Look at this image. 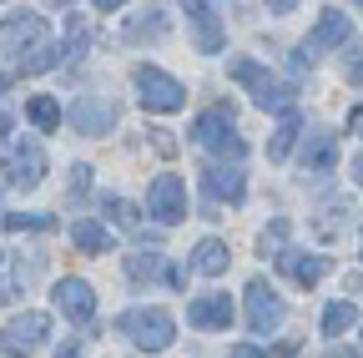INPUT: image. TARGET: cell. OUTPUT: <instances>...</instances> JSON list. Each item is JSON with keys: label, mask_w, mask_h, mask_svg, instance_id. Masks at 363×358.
<instances>
[{"label": "cell", "mask_w": 363, "mask_h": 358, "mask_svg": "<svg viewBox=\"0 0 363 358\" xmlns=\"http://www.w3.org/2000/svg\"><path fill=\"white\" fill-rule=\"evenodd\" d=\"M16 66H21V76H35V71H51V66H61V46H40L35 56L16 61Z\"/></svg>", "instance_id": "4316f807"}, {"label": "cell", "mask_w": 363, "mask_h": 358, "mask_svg": "<svg viewBox=\"0 0 363 358\" xmlns=\"http://www.w3.org/2000/svg\"><path fill=\"white\" fill-rule=\"evenodd\" d=\"M283 323H288V303L278 298V288L262 283V278H252L247 283V328L272 338V333H283Z\"/></svg>", "instance_id": "8992f818"}, {"label": "cell", "mask_w": 363, "mask_h": 358, "mask_svg": "<svg viewBox=\"0 0 363 358\" xmlns=\"http://www.w3.org/2000/svg\"><path fill=\"white\" fill-rule=\"evenodd\" d=\"M323 358H363V353H358V348H343V343H333Z\"/></svg>", "instance_id": "4dcf8cb0"}, {"label": "cell", "mask_w": 363, "mask_h": 358, "mask_svg": "<svg viewBox=\"0 0 363 358\" xmlns=\"http://www.w3.org/2000/svg\"><path fill=\"white\" fill-rule=\"evenodd\" d=\"M0 96H6V76H0Z\"/></svg>", "instance_id": "8d00e7d4"}, {"label": "cell", "mask_w": 363, "mask_h": 358, "mask_svg": "<svg viewBox=\"0 0 363 358\" xmlns=\"http://www.w3.org/2000/svg\"><path fill=\"white\" fill-rule=\"evenodd\" d=\"M11 298V283H6V252H0V303Z\"/></svg>", "instance_id": "d6a6232c"}, {"label": "cell", "mask_w": 363, "mask_h": 358, "mask_svg": "<svg viewBox=\"0 0 363 358\" xmlns=\"http://www.w3.org/2000/svg\"><path fill=\"white\" fill-rule=\"evenodd\" d=\"M257 247H262V257H283L288 252V217H272L257 237Z\"/></svg>", "instance_id": "484cf974"}, {"label": "cell", "mask_w": 363, "mask_h": 358, "mask_svg": "<svg viewBox=\"0 0 363 358\" xmlns=\"http://www.w3.org/2000/svg\"><path fill=\"white\" fill-rule=\"evenodd\" d=\"M298 162H303V172H318V177L333 172V167H338V137H333V131H308Z\"/></svg>", "instance_id": "e0dca14e"}, {"label": "cell", "mask_w": 363, "mask_h": 358, "mask_svg": "<svg viewBox=\"0 0 363 358\" xmlns=\"http://www.w3.org/2000/svg\"><path fill=\"white\" fill-rule=\"evenodd\" d=\"M45 46V16H11L0 21V51H11L16 61H26V51L35 56Z\"/></svg>", "instance_id": "30bf717a"}, {"label": "cell", "mask_w": 363, "mask_h": 358, "mask_svg": "<svg viewBox=\"0 0 363 358\" xmlns=\"http://www.w3.org/2000/svg\"><path fill=\"white\" fill-rule=\"evenodd\" d=\"M202 187H207V197L212 202H242L247 197V177H242V167H217V162H207L202 167Z\"/></svg>", "instance_id": "4fadbf2b"}, {"label": "cell", "mask_w": 363, "mask_h": 358, "mask_svg": "<svg viewBox=\"0 0 363 358\" xmlns=\"http://www.w3.org/2000/svg\"><path fill=\"white\" fill-rule=\"evenodd\" d=\"M101 212H106V222H111V228H121V233H136V228H142V207H136L131 197H101Z\"/></svg>", "instance_id": "ffe728a7"}, {"label": "cell", "mask_w": 363, "mask_h": 358, "mask_svg": "<svg viewBox=\"0 0 363 358\" xmlns=\"http://www.w3.org/2000/svg\"><path fill=\"white\" fill-rule=\"evenodd\" d=\"M56 358H76V348H66V353H56Z\"/></svg>", "instance_id": "d590c367"}, {"label": "cell", "mask_w": 363, "mask_h": 358, "mask_svg": "<svg viewBox=\"0 0 363 358\" xmlns=\"http://www.w3.org/2000/svg\"><path fill=\"white\" fill-rule=\"evenodd\" d=\"M278 267H283L293 283H303V288H313V283L328 278V257H323V252H298V247H288V252L278 257Z\"/></svg>", "instance_id": "2e32d148"}, {"label": "cell", "mask_w": 363, "mask_h": 358, "mask_svg": "<svg viewBox=\"0 0 363 358\" xmlns=\"http://www.w3.org/2000/svg\"><path fill=\"white\" fill-rule=\"evenodd\" d=\"M227 358H272V353L257 348V343H238V348H227Z\"/></svg>", "instance_id": "f546056e"}, {"label": "cell", "mask_w": 363, "mask_h": 358, "mask_svg": "<svg viewBox=\"0 0 363 358\" xmlns=\"http://www.w3.org/2000/svg\"><path fill=\"white\" fill-rule=\"evenodd\" d=\"M162 30H167V11H157V6H147L142 16L126 21V40H147V35H162Z\"/></svg>", "instance_id": "cb8c5ba5"}, {"label": "cell", "mask_w": 363, "mask_h": 358, "mask_svg": "<svg viewBox=\"0 0 363 358\" xmlns=\"http://www.w3.org/2000/svg\"><path fill=\"white\" fill-rule=\"evenodd\" d=\"M187 323L202 328V333H227L233 328V298L227 293H202L187 303Z\"/></svg>", "instance_id": "8fae6325"}, {"label": "cell", "mask_w": 363, "mask_h": 358, "mask_svg": "<svg viewBox=\"0 0 363 358\" xmlns=\"http://www.w3.org/2000/svg\"><path fill=\"white\" fill-rule=\"evenodd\" d=\"M116 328H121L136 348H147V353H167V348L177 343V318H172L167 308H157V303L126 308L121 318H116Z\"/></svg>", "instance_id": "7a4b0ae2"}, {"label": "cell", "mask_w": 363, "mask_h": 358, "mask_svg": "<svg viewBox=\"0 0 363 358\" xmlns=\"http://www.w3.org/2000/svg\"><path fill=\"white\" fill-rule=\"evenodd\" d=\"M45 333H51V318L35 313V308H26V313H16V318L0 328V353L6 358H30L45 343Z\"/></svg>", "instance_id": "5b68a950"}, {"label": "cell", "mask_w": 363, "mask_h": 358, "mask_svg": "<svg viewBox=\"0 0 363 358\" xmlns=\"http://www.w3.org/2000/svg\"><path fill=\"white\" fill-rule=\"evenodd\" d=\"M298 131H303V121H298V111H288L278 121V131H272V142H267V162H283L293 152V142H298Z\"/></svg>", "instance_id": "7402d4cb"}, {"label": "cell", "mask_w": 363, "mask_h": 358, "mask_svg": "<svg viewBox=\"0 0 363 358\" xmlns=\"http://www.w3.org/2000/svg\"><path fill=\"white\" fill-rule=\"evenodd\" d=\"M348 328H358V303H348V298L343 303H328L323 308V333L328 338H343Z\"/></svg>", "instance_id": "44dd1931"}, {"label": "cell", "mask_w": 363, "mask_h": 358, "mask_svg": "<svg viewBox=\"0 0 363 358\" xmlns=\"http://www.w3.org/2000/svg\"><path fill=\"white\" fill-rule=\"evenodd\" d=\"M131 86H136V101H142L152 116H172V111L187 106V86H182L177 76H167L162 66H136Z\"/></svg>", "instance_id": "277c9868"}, {"label": "cell", "mask_w": 363, "mask_h": 358, "mask_svg": "<svg viewBox=\"0 0 363 358\" xmlns=\"http://www.w3.org/2000/svg\"><path fill=\"white\" fill-rule=\"evenodd\" d=\"M51 298H56V308L66 313L71 323H91V318H96V293H91L86 278H61L51 288Z\"/></svg>", "instance_id": "7c38bea8"}, {"label": "cell", "mask_w": 363, "mask_h": 358, "mask_svg": "<svg viewBox=\"0 0 363 358\" xmlns=\"http://www.w3.org/2000/svg\"><path fill=\"white\" fill-rule=\"evenodd\" d=\"M187 137H192V147L212 152L217 167H242V157H247V142L238 137V116H233V106H207V111L192 121Z\"/></svg>", "instance_id": "6da1fadb"}, {"label": "cell", "mask_w": 363, "mask_h": 358, "mask_svg": "<svg viewBox=\"0 0 363 358\" xmlns=\"http://www.w3.org/2000/svg\"><path fill=\"white\" fill-rule=\"evenodd\" d=\"M187 11V21H192V30H197V51H222V16H217V6H207V0H192V6H182Z\"/></svg>", "instance_id": "9a60e30c"}, {"label": "cell", "mask_w": 363, "mask_h": 358, "mask_svg": "<svg viewBox=\"0 0 363 358\" xmlns=\"http://www.w3.org/2000/svg\"><path fill=\"white\" fill-rule=\"evenodd\" d=\"M348 81H358V86H363V56H348Z\"/></svg>", "instance_id": "1f68e13d"}, {"label": "cell", "mask_w": 363, "mask_h": 358, "mask_svg": "<svg viewBox=\"0 0 363 358\" xmlns=\"http://www.w3.org/2000/svg\"><path fill=\"white\" fill-rule=\"evenodd\" d=\"M358 257H363V242H358Z\"/></svg>", "instance_id": "74e56055"}, {"label": "cell", "mask_w": 363, "mask_h": 358, "mask_svg": "<svg viewBox=\"0 0 363 358\" xmlns=\"http://www.w3.org/2000/svg\"><path fill=\"white\" fill-rule=\"evenodd\" d=\"M11 137V116H0V142H6Z\"/></svg>", "instance_id": "e575fe53"}, {"label": "cell", "mask_w": 363, "mask_h": 358, "mask_svg": "<svg viewBox=\"0 0 363 358\" xmlns=\"http://www.w3.org/2000/svg\"><path fill=\"white\" fill-rule=\"evenodd\" d=\"M348 172H353V182H358V187H363V152H358V157H353V162H348Z\"/></svg>", "instance_id": "836d02e7"}, {"label": "cell", "mask_w": 363, "mask_h": 358, "mask_svg": "<svg viewBox=\"0 0 363 358\" xmlns=\"http://www.w3.org/2000/svg\"><path fill=\"white\" fill-rule=\"evenodd\" d=\"M147 212L162 222V228H177L182 217H187V182H182L177 172H162L152 192H147Z\"/></svg>", "instance_id": "52a82bcc"}, {"label": "cell", "mask_w": 363, "mask_h": 358, "mask_svg": "<svg viewBox=\"0 0 363 358\" xmlns=\"http://www.w3.org/2000/svg\"><path fill=\"white\" fill-rule=\"evenodd\" d=\"M348 40H353V21H348V11H323V16H318V26H313V35H308V56H318V51H328V46H348Z\"/></svg>", "instance_id": "5bb4252c"}, {"label": "cell", "mask_w": 363, "mask_h": 358, "mask_svg": "<svg viewBox=\"0 0 363 358\" xmlns=\"http://www.w3.org/2000/svg\"><path fill=\"white\" fill-rule=\"evenodd\" d=\"M86 187H91V167L81 162V167H71V192H76V197H86Z\"/></svg>", "instance_id": "f1b7e54d"}, {"label": "cell", "mask_w": 363, "mask_h": 358, "mask_svg": "<svg viewBox=\"0 0 363 358\" xmlns=\"http://www.w3.org/2000/svg\"><path fill=\"white\" fill-rule=\"evenodd\" d=\"M233 81L247 86L252 101H257L262 111H278V116L298 111V86H293V81H278V76H267V71H262L257 61H247V56L233 61Z\"/></svg>", "instance_id": "3957f363"}, {"label": "cell", "mask_w": 363, "mask_h": 358, "mask_svg": "<svg viewBox=\"0 0 363 358\" xmlns=\"http://www.w3.org/2000/svg\"><path fill=\"white\" fill-rule=\"evenodd\" d=\"M6 182L21 187V192H30V187L45 182V147L40 142H11V152H6Z\"/></svg>", "instance_id": "9c48e42d"}, {"label": "cell", "mask_w": 363, "mask_h": 358, "mask_svg": "<svg viewBox=\"0 0 363 358\" xmlns=\"http://www.w3.org/2000/svg\"><path fill=\"white\" fill-rule=\"evenodd\" d=\"M61 121H71V131H81V137H106V131L116 126V106L106 101V96H76L66 111H61Z\"/></svg>", "instance_id": "ba28073f"}, {"label": "cell", "mask_w": 363, "mask_h": 358, "mask_svg": "<svg viewBox=\"0 0 363 358\" xmlns=\"http://www.w3.org/2000/svg\"><path fill=\"white\" fill-rule=\"evenodd\" d=\"M56 217L51 212H6V233H51Z\"/></svg>", "instance_id": "d4e9b609"}, {"label": "cell", "mask_w": 363, "mask_h": 358, "mask_svg": "<svg viewBox=\"0 0 363 358\" xmlns=\"http://www.w3.org/2000/svg\"><path fill=\"white\" fill-rule=\"evenodd\" d=\"M126 273H131L136 283H142V278H157V273H162V252H147V257L136 252V257H126Z\"/></svg>", "instance_id": "83f0119b"}, {"label": "cell", "mask_w": 363, "mask_h": 358, "mask_svg": "<svg viewBox=\"0 0 363 358\" xmlns=\"http://www.w3.org/2000/svg\"><path fill=\"white\" fill-rule=\"evenodd\" d=\"M227 262H233V252H227L222 237H202V242L192 247V267H197L202 278H222V273H227Z\"/></svg>", "instance_id": "ac0fdd59"}, {"label": "cell", "mask_w": 363, "mask_h": 358, "mask_svg": "<svg viewBox=\"0 0 363 358\" xmlns=\"http://www.w3.org/2000/svg\"><path fill=\"white\" fill-rule=\"evenodd\" d=\"M26 116H30L35 131H56L61 126V101L56 96H30L26 101Z\"/></svg>", "instance_id": "603a6c76"}, {"label": "cell", "mask_w": 363, "mask_h": 358, "mask_svg": "<svg viewBox=\"0 0 363 358\" xmlns=\"http://www.w3.org/2000/svg\"><path fill=\"white\" fill-rule=\"evenodd\" d=\"M71 242L81 252H111V233H106V222H96V217H76L71 222Z\"/></svg>", "instance_id": "d6986e66"}]
</instances>
